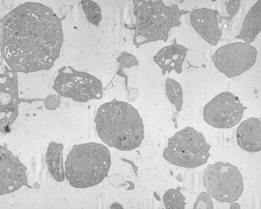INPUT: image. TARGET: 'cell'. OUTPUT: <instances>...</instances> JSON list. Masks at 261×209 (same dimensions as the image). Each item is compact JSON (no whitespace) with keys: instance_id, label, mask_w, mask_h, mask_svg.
<instances>
[{"instance_id":"cell-1","label":"cell","mask_w":261,"mask_h":209,"mask_svg":"<svg viewBox=\"0 0 261 209\" xmlns=\"http://www.w3.org/2000/svg\"><path fill=\"white\" fill-rule=\"evenodd\" d=\"M63 38L59 17L42 4H23L1 20L2 55L16 73L51 69L60 57Z\"/></svg>"},{"instance_id":"cell-2","label":"cell","mask_w":261,"mask_h":209,"mask_svg":"<svg viewBox=\"0 0 261 209\" xmlns=\"http://www.w3.org/2000/svg\"><path fill=\"white\" fill-rule=\"evenodd\" d=\"M100 140L110 148L131 151L144 138V123L136 108L127 102H106L98 108L95 118Z\"/></svg>"},{"instance_id":"cell-3","label":"cell","mask_w":261,"mask_h":209,"mask_svg":"<svg viewBox=\"0 0 261 209\" xmlns=\"http://www.w3.org/2000/svg\"><path fill=\"white\" fill-rule=\"evenodd\" d=\"M136 24L133 42L137 48L149 42L163 40L167 42L170 31L181 25L179 18L189 11L179 10L178 5L167 7L162 0H134Z\"/></svg>"},{"instance_id":"cell-4","label":"cell","mask_w":261,"mask_h":209,"mask_svg":"<svg viewBox=\"0 0 261 209\" xmlns=\"http://www.w3.org/2000/svg\"><path fill=\"white\" fill-rule=\"evenodd\" d=\"M111 167V154L100 143L76 145L67 155L65 177L75 189H88L101 183Z\"/></svg>"},{"instance_id":"cell-5","label":"cell","mask_w":261,"mask_h":209,"mask_svg":"<svg viewBox=\"0 0 261 209\" xmlns=\"http://www.w3.org/2000/svg\"><path fill=\"white\" fill-rule=\"evenodd\" d=\"M210 149L202 133L187 127L169 138L163 156L173 165L195 168L207 162Z\"/></svg>"},{"instance_id":"cell-6","label":"cell","mask_w":261,"mask_h":209,"mask_svg":"<svg viewBox=\"0 0 261 209\" xmlns=\"http://www.w3.org/2000/svg\"><path fill=\"white\" fill-rule=\"evenodd\" d=\"M204 185L208 194L222 203L237 202L244 191V183L237 166L229 162L210 164L205 171Z\"/></svg>"},{"instance_id":"cell-7","label":"cell","mask_w":261,"mask_h":209,"mask_svg":"<svg viewBox=\"0 0 261 209\" xmlns=\"http://www.w3.org/2000/svg\"><path fill=\"white\" fill-rule=\"evenodd\" d=\"M53 88L60 96L79 102L102 98V83L99 79L71 67L64 66L59 69Z\"/></svg>"},{"instance_id":"cell-8","label":"cell","mask_w":261,"mask_h":209,"mask_svg":"<svg viewBox=\"0 0 261 209\" xmlns=\"http://www.w3.org/2000/svg\"><path fill=\"white\" fill-rule=\"evenodd\" d=\"M258 52L246 42H233L222 46L213 56L216 68L229 78L240 76L256 63Z\"/></svg>"},{"instance_id":"cell-9","label":"cell","mask_w":261,"mask_h":209,"mask_svg":"<svg viewBox=\"0 0 261 209\" xmlns=\"http://www.w3.org/2000/svg\"><path fill=\"white\" fill-rule=\"evenodd\" d=\"M247 107L239 97L222 92L205 105L203 116L206 123L217 129H229L241 121Z\"/></svg>"},{"instance_id":"cell-10","label":"cell","mask_w":261,"mask_h":209,"mask_svg":"<svg viewBox=\"0 0 261 209\" xmlns=\"http://www.w3.org/2000/svg\"><path fill=\"white\" fill-rule=\"evenodd\" d=\"M0 123L3 133L9 132V127L18 116V106L21 102L32 103L36 100H28L19 98L16 72L4 67L0 75Z\"/></svg>"},{"instance_id":"cell-11","label":"cell","mask_w":261,"mask_h":209,"mask_svg":"<svg viewBox=\"0 0 261 209\" xmlns=\"http://www.w3.org/2000/svg\"><path fill=\"white\" fill-rule=\"evenodd\" d=\"M27 168L17 156L0 146V195L10 194L23 185L32 189L27 176Z\"/></svg>"},{"instance_id":"cell-12","label":"cell","mask_w":261,"mask_h":209,"mask_svg":"<svg viewBox=\"0 0 261 209\" xmlns=\"http://www.w3.org/2000/svg\"><path fill=\"white\" fill-rule=\"evenodd\" d=\"M217 11L207 8L195 9L191 13V25L208 43L216 45L222 36Z\"/></svg>"},{"instance_id":"cell-13","label":"cell","mask_w":261,"mask_h":209,"mask_svg":"<svg viewBox=\"0 0 261 209\" xmlns=\"http://www.w3.org/2000/svg\"><path fill=\"white\" fill-rule=\"evenodd\" d=\"M187 51V48L179 44L177 40L174 39L173 43L160 50L153 57V60L162 69L164 75L173 71L177 74H181Z\"/></svg>"},{"instance_id":"cell-14","label":"cell","mask_w":261,"mask_h":209,"mask_svg":"<svg viewBox=\"0 0 261 209\" xmlns=\"http://www.w3.org/2000/svg\"><path fill=\"white\" fill-rule=\"evenodd\" d=\"M238 144L249 152L261 150L260 118H250L242 122L237 131Z\"/></svg>"},{"instance_id":"cell-15","label":"cell","mask_w":261,"mask_h":209,"mask_svg":"<svg viewBox=\"0 0 261 209\" xmlns=\"http://www.w3.org/2000/svg\"><path fill=\"white\" fill-rule=\"evenodd\" d=\"M261 30V0L257 2L247 13L243 21L241 33L237 39L251 43L255 40Z\"/></svg>"},{"instance_id":"cell-16","label":"cell","mask_w":261,"mask_h":209,"mask_svg":"<svg viewBox=\"0 0 261 209\" xmlns=\"http://www.w3.org/2000/svg\"><path fill=\"white\" fill-rule=\"evenodd\" d=\"M63 145L61 143L51 142L48 147L46 154V164L48 170L57 182L65 181V172L64 169Z\"/></svg>"},{"instance_id":"cell-17","label":"cell","mask_w":261,"mask_h":209,"mask_svg":"<svg viewBox=\"0 0 261 209\" xmlns=\"http://www.w3.org/2000/svg\"><path fill=\"white\" fill-rule=\"evenodd\" d=\"M166 96L169 102L175 105L177 112L181 111L183 105V90L180 84L173 79L166 81Z\"/></svg>"},{"instance_id":"cell-18","label":"cell","mask_w":261,"mask_h":209,"mask_svg":"<svg viewBox=\"0 0 261 209\" xmlns=\"http://www.w3.org/2000/svg\"><path fill=\"white\" fill-rule=\"evenodd\" d=\"M164 203L166 209H185L187 202L181 193V188L166 191L164 195Z\"/></svg>"},{"instance_id":"cell-19","label":"cell","mask_w":261,"mask_h":209,"mask_svg":"<svg viewBox=\"0 0 261 209\" xmlns=\"http://www.w3.org/2000/svg\"><path fill=\"white\" fill-rule=\"evenodd\" d=\"M81 3L89 22L98 26L102 20V11L99 5L92 0H83Z\"/></svg>"},{"instance_id":"cell-20","label":"cell","mask_w":261,"mask_h":209,"mask_svg":"<svg viewBox=\"0 0 261 209\" xmlns=\"http://www.w3.org/2000/svg\"><path fill=\"white\" fill-rule=\"evenodd\" d=\"M117 61L121 66L124 68H130L131 67L139 65L138 60L137 59V58L133 54L125 52L120 54L119 57H117Z\"/></svg>"},{"instance_id":"cell-21","label":"cell","mask_w":261,"mask_h":209,"mask_svg":"<svg viewBox=\"0 0 261 209\" xmlns=\"http://www.w3.org/2000/svg\"><path fill=\"white\" fill-rule=\"evenodd\" d=\"M194 209H214L212 197L208 192H202L199 195L195 201Z\"/></svg>"},{"instance_id":"cell-22","label":"cell","mask_w":261,"mask_h":209,"mask_svg":"<svg viewBox=\"0 0 261 209\" xmlns=\"http://www.w3.org/2000/svg\"><path fill=\"white\" fill-rule=\"evenodd\" d=\"M61 104V98L57 95H49L44 100V106L49 111H55Z\"/></svg>"},{"instance_id":"cell-23","label":"cell","mask_w":261,"mask_h":209,"mask_svg":"<svg viewBox=\"0 0 261 209\" xmlns=\"http://www.w3.org/2000/svg\"><path fill=\"white\" fill-rule=\"evenodd\" d=\"M241 2L239 0H231L228 2L227 11L230 16L235 17L239 12Z\"/></svg>"},{"instance_id":"cell-24","label":"cell","mask_w":261,"mask_h":209,"mask_svg":"<svg viewBox=\"0 0 261 209\" xmlns=\"http://www.w3.org/2000/svg\"><path fill=\"white\" fill-rule=\"evenodd\" d=\"M137 94H138V91L135 88H132L129 90L128 92V96H127V100L129 102H133L136 99L137 97Z\"/></svg>"},{"instance_id":"cell-25","label":"cell","mask_w":261,"mask_h":209,"mask_svg":"<svg viewBox=\"0 0 261 209\" xmlns=\"http://www.w3.org/2000/svg\"><path fill=\"white\" fill-rule=\"evenodd\" d=\"M231 208H241L239 204H237V203H233L231 204Z\"/></svg>"}]
</instances>
